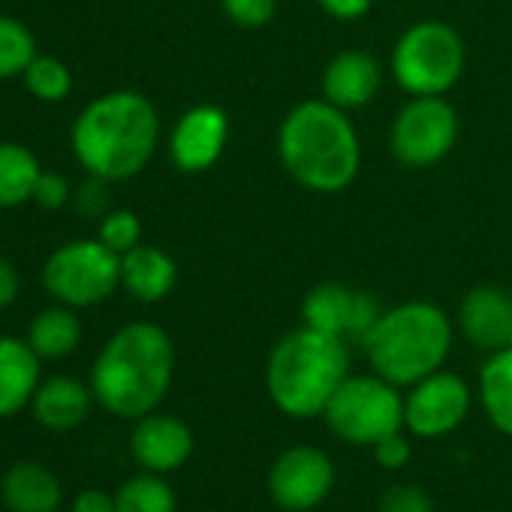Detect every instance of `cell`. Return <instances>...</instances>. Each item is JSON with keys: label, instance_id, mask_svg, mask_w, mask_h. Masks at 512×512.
<instances>
[{"label": "cell", "instance_id": "cell-1", "mask_svg": "<svg viewBox=\"0 0 512 512\" xmlns=\"http://www.w3.org/2000/svg\"><path fill=\"white\" fill-rule=\"evenodd\" d=\"M73 154L79 166L103 181H127L154 157L160 118L139 91H112L91 100L73 124Z\"/></svg>", "mask_w": 512, "mask_h": 512}, {"label": "cell", "instance_id": "cell-2", "mask_svg": "<svg viewBox=\"0 0 512 512\" xmlns=\"http://www.w3.org/2000/svg\"><path fill=\"white\" fill-rule=\"evenodd\" d=\"M175 347L157 323L118 329L91 368V392L121 419H142L160 407L172 386Z\"/></svg>", "mask_w": 512, "mask_h": 512}, {"label": "cell", "instance_id": "cell-3", "mask_svg": "<svg viewBox=\"0 0 512 512\" xmlns=\"http://www.w3.org/2000/svg\"><path fill=\"white\" fill-rule=\"evenodd\" d=\"M278 154L290 178L314 193H341L362 166L356 127L329 100H305L287 112Z\"/></svg>", "mask_w": 512, "mask_h": 512}, {"label": "cell", "instance_id": "cell-4", "mask_svg": "<svg viewBox=\"0 0 512 512\" xmlns=\"http://www.w3.org/2000/svg\"><path fill=\"white\" fill-rule=\"evenodd\" d=\"M350 377L344 338L302 326L284 335L266 368V389L275 407L293 419L323 416L335 389Z\"/></svg>", "mask_w": 512, "mask_h": 512}, {"label": "cell", "instance_id": "cell-5", "mask_svg": "<svg viewBox=\"0 0 512 512\" xmlns=\"http://www.w3.org/2000/svg\"><path fill=\"white\" fill-rule=\"evenodd\" d=\"M362 347L374 374L395 386H413L446 362L452 323L446 311L431 302H404L380 314Z\"/></svg>", "mask_w": 512, "mask_h": 512}, {"label": "cell", "instance_id": "cell-6", "mask_svg": "<svg viewBox=\"0 0 512 512\" xmlns=\"http://www.w3.org/2000/svg\"><path fill=\"white\" fill-rule=\"evenodd\" d=\"M464 40L446 22L407 28L392 52V76L410 97H443L464 73Z\"/></svg>", "mask_w": 512, "mask_h": 512}, {"label": "cell", "instance_id": "cell-7", "mask_svg": "<svg viewBox=\"0 0 512 512\" xmlns=\"http://www.w3.org/2000/svg\"><path fill=\"white\" fill-rule=\"evenodd\" d=\"M323 419L335 437L356 446H374L386 434L404 428V398L398 395V386L380 374L347 377L329 398Z\"/></svg>", "mask_w": 512, "mask_h": 512}, {"label": "cell", "instance_id": "cell-8", "mask_svg": "<svg viewBox=\"0 0 512 512\" xmlns=\"http://www.w3.org/2000/svg\"><path fill=\"white\" fill-rule=\"evenodd\" d=\"M43 284L67 308L100 305L121 284V256L100 238L70 241L46 260Z\"/></svg>", "mask_w": 512, "mask_h": 512}, {"label": "cell", "instance_id": "cell-9", "mask_svg": "<svg viewBox=\"0 0 512 512\" xmlns=\"http://www.w3.org/2000/svg\"><path fill=\"white\" fill-rule=\"evenodd\" d=\"M458 139V115L443 97H413L392 124V154L404 166L440 163Z\"/></svg>", "mask_w": 512, "mask_h": 512}, {"label": "cell", "instance_id": "cell-10", "mask_svg": "<svg viewBox=\"0 0 512 512\" xmlns=\"http://www.w3.org/2000/svg\"><path fill=\"white\" fill-rule=\"evenodd\" d=\"M470 413V386L452 371H434L410 386L404 398V428L422 440L452 434Z\"/></svg>", "mask_w": 512, "mask_h": 512}, {"label": "cell", "instance_id": "cell-11", "mask_svg": "<svg viewBox=\"0 0 512 512\" xmlns=\"http://www.w3.org/2000/svg\"><path fill=\"white\" fill-rule=\"evenodd\" d=\"M335 485V464L317 446L284 449L269 470V494L287 512L320 506Z\"/></svg>", "mask_w": 512, "mask_h": 512}, {"label": "cell", "instance_id": "cell-12", "mask_svg": "<svg viewBox=\"0 0 512 512\" xmlns=\"http://www.w3.org/2000/svg\"><path fill=\"white\" fill-rule=\"evenodd\" d=\"M380 314L383 311L377 308V302L368 293H356L341 284H320L302 302L305 326L335 335V338H344V341L353 338L359 344L374 329Z\"/></svg>", "mask_w": 512, "mask_h": 512}, {"label": "cell", "instance_id": "cell-13", "mask_svg": "<svg viewBox=\"0 0 512 512\" xmlns=\"http://www.w3.org/2000/svg\"><path fill=\"white\" fill-rule=\"evenodd\" d=\"M229 139V118L220 106L202 103L184 112L172 130L169 154L181 172H205L211 169Z\"/></svg>", "mask_w": 512, "mask_h": 512}, {"label": "cell", "instance_id": "cell-14", "mask_svg": "<svg viewBox=\"0 0 512 512\" xmlns=\"http://www.w3.org/2000/svg\"><path fill=\"white\" fill-rule=\"evenodd\" d=\"M130 452L136 464L148 473H172L184 467L193 452V431L187 422L169 413H148L136 419L130 434Z\"/></svg>", "mask_w": 512, "mask_h": 512}, {"label": "cell", "instance_id": "cell-15", "mask_svg": "<svg viewBox=\"0 0 512 512\" xmlns=\"http://www.w3.org/2000/svg\"><path fill=\"white\" fill-rule=\"evenodd\" d=\"M380 85H383L380 61L359 49L335 55L323 73V97L344 112L368 106L380 94Z\"/></svg>", "mask_w": 512, "mask_h": 512}, {"label": "cell", "instance_id": "cell-16", "mask_svg": "<svg viewBox=\"0 0 512 512\" xmlns=\"http://www.w3.org/2000/svg\"><path fill=\"white\" fill-rule=\"evenodd\" d=\"M461 329L479 350L497 353L512 344V296L497 287H476L461 302Z\"/></svg>", "mask_w": 512, "mask_h": 512}, {"label": "cell", "instance_id": "cell-17", "mask_svg": "<svg viewBox=\"0 0 512 512\" xmlns=\"http://www.w3.org/2000/svg\"><path fill=\"white\" fill-rule=\"evenodd\" d=\"M40 362L28 341L0 335V419L31 407L40 389Z\"/></svg>", "mask_w": 512, "mask_h": 512}, {"label": "cell", "instance_id": "cell-18", "mask_svg": "<svg viewBox=\"0 0 512 512\" xmlns=\"http://www.w3.org/2000/svg\"><path fill=\"white\" fill-rule=\"evenodd\" d=\"M94 392L76 377H49L40 383L31 413L49 431H76L91 413Z\"/></svg>", "mask_w": 512, "mask_h": 512}, {"label": "cell", "instance_id": "cell-19", "mask_svg": "<svg viewBox=\"0 0 512 512\" xmlns=\"http://www.w3.org/2000/svg\"><path fill=\"white\" fill-rule=\"evenodd\" d=\"M0 497L10 512H58L64 488L40 461H19L0 479Z\"/></svg>", "mask_w": 512, "mask_h": 512}, {"label": "cell", "instance_id": "cell-20", "mask_svg": "<svg viewBox=\"0 0 512 512\" xmlns=\"http://www.w3.org/2000/svg\"><path fill=\"white\" fill-rule=\"evenodd\" d=\"M178 281V269L169 253L151 244H136L121 256V284L139 302H163Z\"/></svg>", "mask_w": 512, "mask_h": 512}, {"label": "cell", "instance_id": "cell-21", "mask_svg": "<svg viewBox=\"0 0 512 512\" xmlns=\"http://www.w3.org/2000/svg\"><path fill=\"white\" fill-rule=\"evenodd\" d=\"M479 401L488 422L512 437V344L491 353L479 371Z\"/></svg>", "mask_w": 512, "mask_h": 512}, {"label": "cell", "instance_id": "cell-22", "mask_svg": "<svg viewBox=\"0 0 512 512\" xmlns=\"http://www.w3.org/2000/svg\"><path fill=\"white\" fill-rule=\"evenodd\" d=\"M40 160L19 142H0V208H16L34 199Z\"/></svg>", "mask_w": 512, "mask_h": 512}, {"label": "cell", "instance_id": "cell-23", "mask_svg": "<svg viewBox=\"0 0 512 512\" xmlns=\"http://www.w3.org/2000/svg\"><path fill=\"white\" fill-rule=\"evenodd\" d=\"M82 341V323L70 308H49L31 320L28 344L40 359H64Z\"/></svg>", "mask_w": 512, "mask_h": 512}, {"label": "cell", "instance_id": "cell-24", "mask_svg": "<svg viewBox=\"0 0 512 512\" xmlns=\"http://www.w3.org/2000/svg\"><path fill=\"white\" fill-rule=\"evenodd\" d=\"M178 500L172 485L160 473L130 476L115 491V512H175Z\"/></svg>", "mask_w": 512, "mask_h": 512}, {"label": "cell", "instance_id": "cell-25", "mask_svg": "<svg viewBox=\"0 0 512 512\" xmlns=\"http://www.w3.org/2000/svg\"><path fill=\"white\" fill-rule=\"evenodd\" d=\"M37 58V40L19 19L0 16V82L28 70Z\"/></svg>", "mask_w": 512, "mask_h": 512}, {"label": "cell", "instance_id": "cell-26", "mask_svg": "<svg viewBox=\"0 0 512 512\" xmlns=\"http://www.w3.org/2000/svg\"><path fill=\"white\" fill-rule=\"evenodd\" d=\"M22 76H25L28 91L43 103H61L73 91L70 67L64 61L52 58V55H37Z\"/></svg>", "mask_w": 512, "mask_h": 512}, {"label": "cell", "instance_id": "cell-27", "mask_svg": "<svg viewBox=\"0 0 512 512\" xmlns=\"http://www.w3.org/2000/svg\"><path fill=\"white\" fill-rule=\"evenodd\" d=\"M106 247H112L118 256H124L127 250H133L142 241V223L133 211L121 208V211H109L100 220V235H97Z\"/></svg>", "mask_w": 512, "mask_h": 512}, {"label": "cell", "instance_id": "cell-28", "mask_svg": "<svg viewBox=\"0 0 512 512\" xmlns=\"http://www.w3.org/2000/svg\"><path fill=\"white\" fill-rule=\"evenodd\" d=\"M220 4L226 19L247 31L269 25L278 10V0H220Z\"/></svg>", "mask_w": 512, "mask_h": 512}, {"label": "cell", "instance_id": "cell-29", "mask_svg": "<svg viewBox=\"0 0 512 512\" xmlns=\"http://www.w3.org/2000/svg\"><path fill=\"white\" fill-rule=\"evenodd\" d=\"M380 512H434L431 497L419 485H392L380 497Z\"/></svg>", "mask_w": 512, "mask_h": 512}, {"label": "cell", "instance_id": "cell-30", "mask_svg": "<svg viewBox=\"0 0 512 512\" xmlns=\"http://www.w3.org/2000/svg\"><path fill=\"white\" fill-rule=\"evenodd\" d=\"M374 458H377V464L386 467V470H401V467H407L410 458H413L410 440H407L401 431H392V434H386L383 440L374 443Z\"/></svg>", "mask_w": 512, "mask_h": 512}, {"label": "cell", "instance_id": "cell-31", "mask_svg": "<svg viewBox=\"0 0 512 512\" xmlns=\"http://www.w3.org/2000/svg\"><path fill=\"white\" fill-rule=\"evenodd\" d=\"M73 196H70V184L64 175L58 172H40L37 178V187H34V202L46 211H55L61 205H67Z\"/></svg>", "mask_w": 512, "mask_h": 512}, {"label": "cell", "instance_id": "cell-32", "mask_svg": "<svg viewBox=\"0 0 512 512\" xmlns=\"http://www.w3.org/2000/svg\"><path fill=\"white\" fill-rule=\"evenodd\" d=\"M73 205H76V211L82 214V217H106L109 211H106V181L103 178H88L79 190H76V196H73Z\"/></svg>", "mask_w": 512, "mask_h": 512}, {"label": "cell", "instance_id": "cell-33", "mask_svg": "<svg viewBox=\"0 0 512 512\" xmlns=\"http://www.w3.org/2000/svg\"><path fill=\"white\" fill-rule=\"evenodd\" d=\"M70 512H115V494L103 488H85L73 497Z\"/></svg>", "mask_w": 512, "mask_h": 512}, {"label": "cell", "instance_id": "cell-34", "mask_svg": "<svg viewBox=\"0 0 512 512\" xmlns=\"http://www.w3.org/2000/svg\"><path fill=\"white\" fill-rule=\"evenodd\" d=\"M317 4L332 16V19H341V22H353V19H362L374 0H317Z\"/></svg>", "mask_w": 512, "mask_h": 512}, {"label": "cell", "instance_id": "cell-35", "mask_svg": "<svg viewBox=\"0 0 512 512\" xmlns=\"http://www.w3.org/2000/svg\"><path fill=\"white\" fill-rule=\"evenodd\" d=\"M16 299H19V272L7 256H0V311L10 308Z\"/></svg>", "mask_w": 512, "mask_h": 512}]
</instances>
